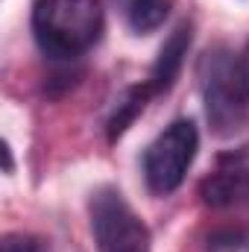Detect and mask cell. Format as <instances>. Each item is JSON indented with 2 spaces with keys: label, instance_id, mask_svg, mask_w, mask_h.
Here are the masks:
<instances>
[{
  "label": "cell",
  "instance_id": "cell-1",
  "mask_svg": "<svg viewBox=\"0 0 249 252\" xmlns=\"http://www.w3.org/2000/svg\"><path fill=\"white\" fill-rule=\"evenodd\" d=\"M106 27L100 0H35L32 35L44 56L76 59L91 50Z\"/></svg>",
  "mask_w": 249,
  "mask_h": 252
},
{
  "label": "cell",
  "instance_id": "cell-2",
  "mask_svg": "<svg viewBox=\"0 0 249 252\" xmlns=\"http://www.w3.org/2000/svg\"><path fill=\"white\" fill-rule=\"evenodd\" d=\"M199 88L205 118L220 138L238 135L249 121V91L244 79L241 56L229 47H211L199 59Z\"/></svg>",
  "mask_w": 249,
  "mask_h": 252
},
{
  "label": "cell",
  "instance_id": "cell-3",
  "mask_svg": "<svg viewBox=\"0 0 249 252\" xmlns=\"http://www.w3.org/2000/svg\"><path fill=\"white\" fill-rule=\"evenodd\" d=\"M199 150V132L190 121H173L144 153V176L153 193H173L185 182Z\"/></svg>",
  "mask_w": 249,
  "mask_h": 252
},
{
  "label": "cell",
  "instance_id": "cell-4",
  "mask_svg": "<svg viewBox=\"0 0 249 252\" xmlns=\"http://www.w3.org/2000/svg\"><path fill=\"white\" fill-rule=\"evenodd\" d=\"M91 232L103 252H153L150 229L118 188H100L91 196Z\"/></svg>",
  "mask_w": 249,
  "mask_h": 252
},
{
  "label": "cell",
  "instance_id": "cell-5",
  "mask_svg": "<svg viewBox=\"0 0 249 252\" xmlns=\"http://www.w3.org/2000/svg\"><path fill=\"white\" fill-rule=\"evenodd\" d=\"M199 196L211 208H238L249 202V147L217 156L211 173L199 182Z\"/></svg>",
  "mask_w": 249,
  "mask_h": 252
},
{
  "label": "cell",
  "instance_id": "cell-6",
  "mask_svg": "<svg viewBox=\"0 0 249 252\" xmlns=\"http://www.w3.org/2000/svg\"><path fill=\"white\" fill-rule=\"evenodd\" d=\"M190 38H193V27L190 24H179L170 32V38L164 41V47L158 50V59H156L153 70H150V79H147V88L153 91V97L173 88V82H176V76H179V70L185 64Z\"/></svg>",
  "mask_w": 249,
  "mask_h": 252
},
{
  "label": "cell",
  "instance_id": "cell-7",
  "mask_svg": "<svg viewBox=\"0 0 249 252\" xmlns=\"http://www.w3.org/2000/svg\"><path fill=\"white\" fill-rule=\"evenodd\" d=\"M153 97V91L147 88V82L144 85H135V88H129L124 97L118 100V109H115V115L109 118V141H115V138H121L126 129L132 126V121L144 112V106H147V100Z\"/></svg>",
  "mask_w": 249,
  "mask_h": 252
},
{
  "label": "cell",
  "instance_id": "cell-8",
  "mask_svg": "<svg viewBox=\"0 0 249 252\" xmlns=\"http://www.w3.org/2000/svg\"><path fill=\"white\" fill-rule=\"evenodd\" d=\"M170 9H173V0H129L126 18H129V27L135 32L147 35L167 21Z\"/></svg>",
  "mask_w": 249,
  "mask_h": 252
},
{
  "label": "cell",
  "instance_id": "cell-9",
  "mask_svg": "<svg viewBox=\"0 0 249 252\" xmlns=\"http://www.w3.org/2000/svg\"><path fill=\"white\" fill-rule=\"evenodd\" d=\"M249 229L244 226H223L208 235V252H247Z\"/></svg>",
  "mask_w": 249,
  "mask_h": 252
},
{
  "label": "cell",
  "instance_id": "cell-10",
  "mask_svg": "<svg viewBox=\"0 0 249 252\" xmlns=\"http://www.w3.org/2000/svg\"><path fill=\"white\" fill-rule=\"evenodd\" d=\"M3 252H50V250H47V244L41 238L15 232V235H6L3 238Z\"/></svg>",
  "mask_w": 249,
  "mask_h": 252
},
{
  "label": "cell",
  "instance_id": "cell-11",
  "mask_svg": "<svg viewBox=\"0 0 249 252\" xmlns=\"http://www.w3.org/2000/svg\"><path fill=\"white\" fill-rule=\"evenodd\" d=\"M241 67H244V79H247V91H249V44L244 50V56H241Z\"/></svg>",
  "mask_w": 249,
  "mask_h": 252
}]
</instances>
